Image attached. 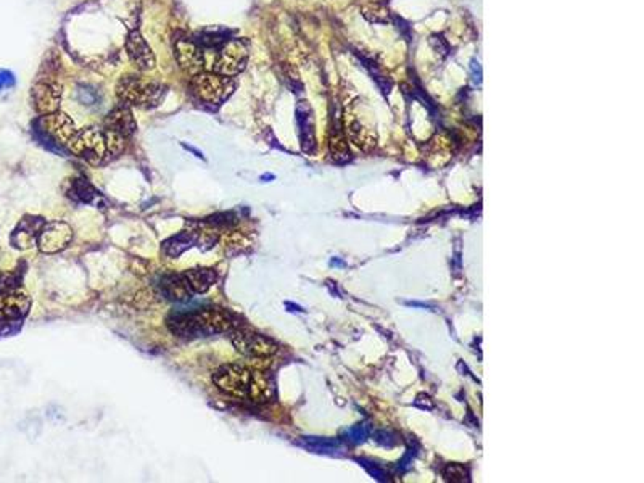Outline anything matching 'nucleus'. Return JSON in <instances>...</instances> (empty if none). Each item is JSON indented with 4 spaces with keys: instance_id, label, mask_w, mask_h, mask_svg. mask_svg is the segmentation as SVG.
Segmentation results:
<instances>
[{
    "instance_id": "1",
    "label": "nucleus",
    "mask_w": 644,
    "mask_h": 483,
    "mask_svg": "<svg viewBox=\"0 0 644 483\" xmlns=\"http://www.w3.org/2000/svg\"><path fill=\"white\" fill-rule=\"evenodd\" d=\"M221 392L250 402H266L272 396V383L263 373L240 364H227L213 375Z\"/></svg>"
},
{
    "instance_id": "2",
    "label": "nucleus",
    "mask_w": 644,
    "mask_h": 483,
    "mask_svg": "<svg viewBox=\"0 0 644 483\" xmlns=\"http://www.w3.org/2000/svg\"><path fill=\"white\" fill-rule=\"evenodd\" d=\"M237 324V318L227 309L208 308L203 311L176 318L171 326L172 331L182 333V336H200V333L232 332Z\"/></svg>"
},
{
    "instance_id": "3",
    "label": "nucleus",
    "mask_w": 644,
    "mask_h": 483,
    "mask_svg": "<svg viewBox=\"0 0 644 483\" xmlns=\"http://www.w3.org/2000/svg\"><path fill=\"white\" fill-rule=\"evenodd\" d=\"M246 47L240 41H227L221 47H209L203 55V63L222 76L237 74L246 61Z\"/></svg>"
},
{
    "instance_id": "4",
    "label": "nucleus",
    "mask_w": 644,
    "mask_h": 483,
    "mask_svg": "<svg viewBox=\"0 0 644 483\" xmlns=\"http://www.w3.org/2000/svg\"><path fill=\"white\" fill-rule=\"evenodd\" d=\"M163 85L157 80L134 76L125 78L118 85V95L121 97L123 102L144 108L157 105L163 97Z\"/></svg>"
},
{
    "instance_id": "5",
    "label": "nucleus",
    "mask_w": 644,
    "mask_h": 483,
    "mask_svg": "<svg viewBox=\"0 0 644 483\" xmlns=\"http://www.w3.org/2000/svg\"><path fill=\"white\" fill-rule=\"evenodd\" d=\"M68 148L73 155L89 161L92 165H100L108 153L107 140H105V133L97 128L84 129L73 135L68 142Z\"/></svg>"
},
{
    "instance_id": "6",
    "label": "nucleus",
    "mask_w": 644,
    "mask_h": 483,
    "mask_svg": "<svg viewBox=\"0 0 644 483\" xmlns=\"http://www.w3.org/2000/svg\"><path fill=\"white\" fill-rule=\"evenodd\" d=\"M231 340L240 355H244L249 359H255V361H263V359H269L277 353V345L272 340L266 338L259 333L255 332H246V331H232Z\"/></svg>"
},
{
    "instance_id": "7",
    "label": "nucleus",
    "mask_w": 644,
    "mask_h": 483,
    "mask_svg": "<svg viewBox=\"0 0 644 483\" xmlns=\"http://www.w3.org/2000/svg\"><path fill=\"white\" fill-rule=\"evenodd\" d=\"M192 85H194V92L200 100L212 105L224 102L234 89L232 80L227 79V76L213 73L198 74Z\"/></svg>"
},
{
    "instance_id": "8",
    "label": "nucleus",
    "mask_w": 644,
    "mask_h": 483,
    "mask_svg": "<svg viewBox=\"0 0 644 483\" xmlns=\"http://www.w3.org/2000/svg\"><path fill=\"white\" fill-rule=\"evenodd\" d=\"M71 239L73 231L66 222H47V224H42L39 234H37V245L44 253H57L63 250Z\"/></svg>"
},
{
    "instance_id": "9",
    "label": "nucleus",
    "mask_w": 644,
    "mask_h": 483,
    "mask_svg": "<svg viewBox=\"0 0 644 483\" xmlns=\"http://www.w3.org/2000/svg\"><path fill=\"white\" fill-rule=\"evenodd\" d=\"M39 128L61 145H68V142L76 134V126L71 118L61 111H52V113L42 116L39 120Z\"/></svg>"
},
{
    "instance_id": "10",
    "label": "nucleus",
    "mask_w": 644,
    "mask_h": 483,
    "mask_svg": "<svg viewBox=\"0 0 644 483\" xmlns=\"http://www.w3.org/2000/svg\"><path fill=\"white\" fill-rule=\"evenodd\" d=\"M126 51L129 58H131L133 63L137 66L139 70L147 71L152 70L155 66V55L152 52V48L148 47L145 39L140 36V33H137V31H133V33L128 36Z\"/></svg>"
},
{
    "instance_id": "11",
    "label": "nucleus",
    "mask_w": 644,
    "mask_h": 483,
    "mask_svg": "<svg viewBox=\"0 0 644 483\" xmlns=\"http://www.w3.org/2000/svg\"><path fill=\"white\" fill-rule=\"evenodd\" d=\"M29 296L21 290H5L0 294V319H16L28 313Z\"/></svg>"
},
{
    "instance_id": "12",
    "label": "nucleus",
    "mask_w": 644,
    "mask_h": 483,
    "mask_svg": "<svg viewBox=\"0 0 644 483\" xmlns=\"http://www.w3.org/2000/svg\"><path fill=\"white\" fill-rule=\"evenodd\" d=\"M176 55L182 70L189 71L190 74H195L203 68V53L192 41H177Z\"/></svg>"
},
{
    "instance_id": "13",
    "label": "nucleus",
    "mask_w": 644,
    "mask_h": 483,
    "mask_svg": "<svg viewBox=\"0 0 644 483\" xmlns=\"http://www.w3.org/2000/svg\"><path fill=\"white\" fill-rule=\"evenodd\" d=\"M60 97H61L60 85L53 83H41L34 88V102L41 113L47 115L52 113V111H57Z\"/></svg>"
},
{
    "instance_id": "14",
    "label": "nucleus",
    "mask_w": 644,
    "mask_h": 483,
    "mask_svg": "<svg viewBox=\"0 0 644 483\" xmlns=\"http://www.w3.org/2000/svg\"><path fill=\"white\" fill-rule=\"evenodd\" d=\"M134 129L135 121L128 107H118L111 111L107 120V131L120 134L126 139L128 135H131L134 133Z\"/></svg>"
},
{
    "instance_id": "15",
    "label": "nucleus",
    "mask_w": 644,
    "mask_h": 483,
    "mask_svg": "<svg viewBox=\"0 0 644 483\" xmlns=\"http://www.w3.org/2000/svg\"><path fill=\"white\" fill-rule=\"evenodd\" d=\"M296 115H298V125L301 129V140H303V148L306 152H313L314 147V126H313V113L311 108L306 102H301L298 105V110H296Z\"/></svg>"
},
{
    "instance_id": "16",
    "label": "nucleus",
    "mask_w": 644,
    "mask_h": 483,
    "mask_svg": "<svg viewBox=\"0 0 644 483\" xmlns=\"http://www.w3.org/2000/svg\"><path fill=\"white\" fill-rule=\"evenodd\" d=\"M184 277L194 294H205L218 279L213 269H190L184 272Z\"/></svg>"
},
{
    "instance_id": "17",
    "label": "nucleus",
    "mask_w": 644,
    "mask_h": 483,
    "mask_svg": "<svg viewBox=\"0 0 644 483\" xmlns=\"http://www.w3.org/2000/svg\"><path fill=\"white\" fill-rule=\"evenodd\" d=\"M163 292L166 294V296L171 300H177V301H184L189 300L194 292L189 287L187 281H185L184 274L179 276H171L168 279L163 281Z\"/></svg>"
},
{
    "instance_id": "18",
    "label": "nucleus",
    "mask_w": 644,
    "mask_h": 483,
    "mask_svg": "<svg viewBox=\"0 0 644 483\" xmlns=\"http://www.w3.org/2000/svg\"><path fill=\"white\" fill-rule=\"evenodd\" d=\"M331 152L333 155V158L338 161H345L350 158L348 145H346L345 137L342 133H340V129H333V134L331 137Z\"/></svg>"
},
{
    "instance_id": "19",
    "label": "nucleus",
    "mask_w": 644,
    "mask_h": 483,
    "mask_svg": "<svg viewBox=\"0 0 644 483\" xmlns=\"http://www.w3.org/2000/svg\"><path fill=\"white\" fill-rule=\"evenodd\" d=\"M467 470L466 467L459 466V464H451L447 469H445V479L448 482H466L467 480Z\"/></svg>"
},
{
    "instance_id": "20",
    "label": "nucleus",
    "mask_w": 644,
    "mask_h": 483,
    "mask_svg": "<svg viewBox=\"0 0 644 483\" xmlns=\"http://www.w3.org/2000/svg\"><path fill=\"white\" fill-rule=\"evenodd\" d=\"M15 84V78L14 74L7 70H0V90L11 88Z\"/></svg>"
},
{
    "instance_id": "21",
    "label": "nucleus",
    "mask_w": 644,
    "mask_h": 483,
    "mask_svg": "<svg viewBox=\"0 0 644 483\" xmlns=\"http://www.w3.org/2000/svg\"><path fill=\"white\" fill-rule=\"evenodd\" d=\"M95 98H97V94L94 90H90V89H80L79 90V100L83 102L84 105H92L95 102Z\"/></svg>"
}]
</instances>
